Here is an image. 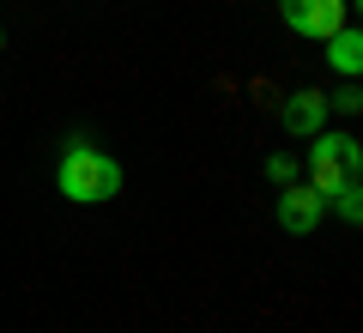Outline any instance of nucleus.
<instances>
[{
  "label": "nucleus",
  "instance_id": "nucleus-1",
  "mask_svg": "<svg viewBox=\"0 0 363 333\" xmlns=\"http://www.w3.org/2000/svg\"><path fill=\"white\" fill-rule=\"evenodd\" d=\"M55 188H61L73 206H104V200L121 194V164L109 152H97V146L73 140L61 152V164H55Z\"/></svg>",
  "mask_w": 363,
  "mask_h": 333
},
{
  "label": "nucleus",
  "instance_id": "nucleus-2",
  "mask_svg": "<svg viewBox=\"0 0 363 333\" xmlns=\"http://www.w3.org/2000/svg\"><path fill=\"white\" fill-rule=\"evenodd\" d=\"M357 170H363V146L351 133H315L309 140V188L321 200H333L345 182H357Z\"/></svg>",
  "mask_w": 363,
  "mask_h": 333
},
{
  "label": "nucleus",
  "instance_id": "nucleus-3",
  "mask_svg": "<svg viewBox=\"0 0 363 333\" xmlns=\"http://www.w3.org/2000/svg\"><path fill=\"white\" fill-rule=\"evenodd\" d=\"M345 6L351 0H279V18H285L297 37L327 43L333 31H345Z\"/></svg>",
  "mask_w": 363,
  "mask_h": 333
},
{
  "label": "nucleus",
  "instance_id": "nucleus-4",
  "mask_svg": "<svg viewBox=\"0 0 363 333\" xmlns=\"http://www.w3.org/2000/svg\"><path fill=\"white\" fill-rule=\"evenodd\" d=\"M279 121H285L291 140H315V133H327V91H291L285 109H279Z\"/></svg>",
  "mask_w": 363,
  "mask_h": 333
},
{
  "label": "nucleus",
  "instance_id": "nucleus-5",
  "mask_svg": "<svg viewBox=\"0 0 363 333\" xmlns=\"http://www.w3.org/2000/svg\"><path fill=\"white\" fill-rule=\"evenodd\" d=\"M327 200L303 182V188H279V224H285L291 236H315V224H321Z\"/></svg>",
  "mask_w": 363,
  "mask_h": 333
},
{
  "label": "nucleus",
  "instance_id": "nucleus-6",
  "mask_svg": "<svg viewBox=\"0 0 363 333\" xmlns=\"http://www.w3.org/2000/svg\"><path fill=\"white\" fill-rule=\"evenodd\" d=\"M327 61H333L339 67V73H345V85H351V79H357V67H363V37H357V31H333V37H327Z\"/></svg>",
  "mask_w": 363,
  "mask_h": 333
},
{
  "label": "nucleus",
  "instance_id": "nucleus-7",
  "mask_svg": "<svg viewBox=\"0 0 363 333\" xmlns=\"http://www.w3.org/2000/svg\"><path fill=\"white\" fill-rule=\"evenodd\" d=\"M267 182L291 188V182H297V158H291V152H272V158H267Z\"/></svg>",
  "mask_w": 363,
  "mask_h": 333
},
{
  "label": "nucleus",
  "instance_id": "nucleus-8",
  "mask_svg": "<svg viewBox=\"0 0 363 333\" xmlns=\"http://www.w3.org/2000/svg\"><path fill=\"white\" fill-rule=\"evenodd\" d=\"M333 206H339V218H345V224H357V218H363V194H357V182H345V188L333 194Z\"/></svg>",
  "mask_w": 363,
  "mask_h": 333
},
{
  "label": "nucleus",
  "instance_id": "nucleus-9",
  "mask_svg": "<svg viewBox=\"0 0 363 333\" xmlns=\"http://www.w3.org/2000/svg\"><path fill=\"white\" fill-rule=\"evenodd\" d=\"M333 109H345V116H357V109H363L357 85H339V91H333Z\"/></svg>",
  "mask_w": 363,
  "mask_h": 333
}]
</instances>
